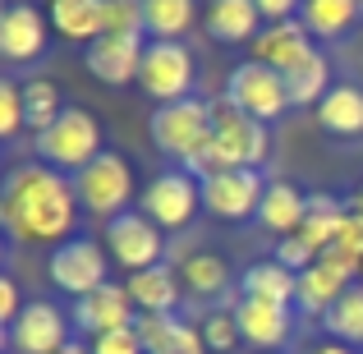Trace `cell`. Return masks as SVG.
Here are the masks:
<instances>
[{
	"label": "cell",
	"instance_id": "obj_1",
	"mask_svg": "<svg viewBox=\"0 0 363 354\" xmlns=\"http://www.w3.org/2000/svg\"><path fill=\"white\" fill-rule=\"evenodd\" d=\"M79 189L51 166H14L0 189V226L18 244H55L79 231Z\"/></svg>",
	"mask_w": 363,
	"mask_h": 354
},
{
	"label": "cell",
	"instance_id": "obj_2",
	"mask_svg": "<svg viewBox=\"0 0 363 354\" xmlns=\"http://www.w3.org/2000/svg\"><path fill=\"white\" fill-rule=\"evenodd\" d=\"M37 157L42 166L60 170V175H79L83 166L101 157V124L92 111L65 106V116L51 124L46 133H37Z\"/></svg>",
	"mask_w": 363,
	"mask_h": 354
},
{
	"label": "cell",
	"instance_id": "obj_3",
	"mask_svg": "<svg viewBox=\"0 0 363 354\" xmlns=\"http://www.w3.org/2000/svg\"><path fill=\"white\" fill-rule=\"evenodd\" d=\"M212 133H216V116H212V101L203 97L170 101V106H157V116H152V143L166 157L184 161V166L203 152V143Z\"/></svg>",
	"mask_w": 363,
	"mask_h": 354
},
{
	"label": "cell",
	"instance_id": "obj_4",
	"mask_svg": "<svg viewBox=\"0 0 363 354\" xmlns=\"http://www.w3.org/2000/svg\"><path fill=\"white\" fill-rule=\"evenodd\" d=\"M74 189H79V203L88 207L92 216H106L116 221L120 212H129V198H133V170L120 152H101L92 166H83L74 175Z\"/></svg>",
	"mask_w": 363,
	"mask_h": 354
},
{
	"label": "cell",
	"instance_id": "obj_5",
	"mask_svg": "<svg viewBox=\"0 0 363 354\" xmlns=\"http://www.w3.org/2000/svg\"><path fill=\"white\" fill-rule=\"evenodd\" d=\"M138 88L147 97H157L161 106L194 97V55H189V46L184 42H147Z\"/></svg>",
	"mask_w": 363,
	"mask_h": 354
},
{
	"label": "cell",
	"instance_id": "obj_6",
	"mask_svg": "<svg viewBox=\"0 0 363 354\" xmlns=\"http://www.w3.org/2000/svg\"><path fill=\"white\" fill-rule=\"evenodd\" d=\"M225 101H230L235 111H244V116L267 124L290 106V88H285V74L267 70V65H257V60H244L240 70L230 74V83H225Z\"/></svg>",
	"mask_w": 363,
	"mask_h": 354
},
{
	"label": "cell",
	"instance_id": "obj_7",
	"mask_svg": "<svg viewBox=\"0 0 363 354\" xmlns=\"http://www.w3.org/2000/svg\"><path fill=\"white\" fill-rule=\"evenodd\" d=\"M198 207H203V179L189 170H166L143 194V216L157 221L161 231H184Z\"/></svg>",
	"mask_w": 363,
	"mask_h": 354
},
{
	"label": "cell",
	"instance_id": "obj_8",
	"mask_svg": "<svg viewBox=\"0 0 363 354\" xmlns=\"http://www.w3.org/2000/svg\"><path fill=\"white\" fill-rule=\"evenodd\" d=\"M46 272H51V281L60 285L65 294H74V299H88L92 290H101V285L111 281L106 276L111 272L106 248H101L97 239H65V244L51 253Z\"/></svg>",
	"mask_w": 363,
	"mask_h": 354
},
{
	"label": "cell",
	"instance_id": "obj_9",
	"mask_svg": "<svg viewBox=\"0 0 363 354\" xmlns=\"http://www.w3.org/2000/svg\"><path fill=\"white\" fill-rule=\"evenodd\" d=\"M106 248L133 276V272H147V267H161L166 239H161V226L147 221L143 212H120L116 221H106Z\"/></svg>",
	"mask_w": 363,
	"mask_h": 354
},
{
	"label": "cell",
	"instance_id": "obj_10",
	"mask_svg": "<svg viewBox=\"0 0 363 354\" xmlns=\"http://www.w3.org/2000/svg\"><path fill=\"white\" fill-rule=\"evenodd\" d=\"M5 336L14 354H60L69 345V322H65V313L51 299H33L5 327Z\"/></svg>",
	"mask_w": 363,
	"mask_h": 354
},
{
	"label": "cell",
	"instance_id": "obj_11",
	"mask_svg": "<svg viewBox=\"0 0 363 354\" xmlns=\"http://www.w3.org/2000/svg\"><path fill=\"white\" fill-rule=\"evenodd\" d=\"M212 116H216V143L225 148L230 166L235 170H262L267 148H272L267 124L253 120V116H244V111H235L230 101H212Z\"/></svg>",
	"mask_w": 363,
	"mask_h": 354
},
{
	"label": "cell",
	"instance_id": "obj_12",
	"mask_svg": "<svg viewBox=\"0 0 363 354\" xmlns=\"http://www.w3.org/2000/svg\"><path fill=\"white\" fill-rule=\"evenodd\" d=\"M267 194V179L262 170H225V175L203 179V207L221 221H248L257 216Z\"/></svg>",
	"mask_w": 363,
	"mask_h": 354
},
{
	"label": "cell",
	"instance_id": "obj_13",
	"mask_svg": "<svg viewBox=\"0 0 363 354\" xmlns=\"http://www.w3.org/2000/svg\"><path fill=\"white\" fill-rule=\"evenodd\" d=\"M138 318H143V313H138V304H133V294L124 290V285H116V281H106L101 290H92L88 299L74 304V327L88 331L92 341L106 336V331L138 327Z\"/></svg>",
	"mask_w": 363,
	"mask_h": 354
},
{
	"label": "cell",
	"instance_id": "obj_14",
	"mask_svg": "<svg viewBox=\"0 0 363 354\" xmlns=\"http://www.w3.org/2000/svg\"><path fill=\"white\" fill-rule=\"evenodd\" d=\"M143 51H147L143 33H106L88 46V74L101 79V83H111V88H124V83L138 79Z\"/></svg>",
	"mask_w": 363,
	"mask_h": 354
},
{
	"label": "cell",
	"instance_id": "obj_15",
	"mask_svg": "<svg viewBox=\"0 0 363 354\" xmlns=\"http://www.w3.org/2000/svg\"><path fill=\"white\" fill-rule=\"evenodd\" d=\"M313 55V33L299 23V18H285V23H262V33L253 37V60L267 65L276 74L299 70Z\"/></svg>",
	"mask_w": 363,
	"mask_h": 354
},
{
	"label": "cell",
	"instance_id": "obj_16",
	"mask_svg": "<svg viewBox=\"0 0 363 354\" xmlns=\"http://www.w3.org/2000/svg\"><path fill=\"white\" fill-rule=\"evenodd\" d=\"M230 313H235V322H240L244 345H253L257 354H276V345H285V336H290V309H285V304L240 299Z\"/></svg>",
	"mask_w": 363,
	"mask_h": 354
},
{
	"label": "cell",
	"instance_id": "obj_17",
	"mask_svg": "<svg viewBox=\"0 0 363 354\" xmlns=\"http://www.w3.org/2000/svg\"><path fill=\"white\" fill-rule=\"evenodd\" d=\"M46 51V14L37 5H9L0 18V55L9 65L37 60Z\"/></svg>",
	"mask_w": 363,
	"mask_h": 354
},
{
	"label": "cell",
	"instance_id": "obj_18",
	"mask_svg": "<svg viewBox=\"0 0 363 354\" xmlns=\"http://www.w3.org/2000/svg\"><path fill=\"white\" fill-rule=\"evenodd\" d=\"M138 341H143V350L147 354H207L203 345V331L198 327H189L184 318H152V313H143L138 318Z\"/></svg>",
	"mask_w": 363,
	"mask_h": 354
},
{
	"label": "cell",
	"instance_id": "obj_19",
	"mask_svg": "<svg viewBox=\"0 0 363 354\" xmlns=\"http://www.w3.org/2000/svg\"><path fill=\"white\" fill-rule=\"evenodd\" d=\"M46 18H51V28L60 37H69V42L92 46L97 37H106V0H51Z\"/></svg>",
	"mask_w": 363,
	"mask_h": 354
},
{
	"label": "cell",
	"instance_id": "obj_20",
	"mask_svg": "<svg viewBox=\"0 0 363 354\" xmlns=\"http://www.w3.org/2000/svg\"><path fill=\"white\" fill-rule=\"evenodd\" d=\"M303 212H308V194L290 184V179H267V194H262V207H257V221L276 235H299L303 226Z\"/></svg>",
	"mask_w": 363,
	"mask_h": 354
},
{
	"label": "cell",
	"instance_id": "obj_21",
	"mask_svg": "<svg viewBox=\"0 0 363 354\" xmlns=\"http://www.w3.org/2000/svg\"><path fill=\"white\" fill-rule=\"evenodd\" d=\"M124 290L133 294L138 313L170 318V313H175V304H179V276L161 262V267H147V272H133L129 281H124Z\"/></svg>",
	"mask_w": 363,
	"mask_h": 354
},
{
	"label": "cell",
	"instance_id": "obj_22",
	"mask_svg": "<svg viewBox=\"0 0 363 354\" xmlns=\"http://www.w3.org/2000/svg\"><path fill=\"white\" fill-rule=\"evenodd\" d=\"M257 23H262V14L253 0H212L203 14L207 37H216V42H253L262 33Z\"/></svg>",
	"mask_w": 363,
	"mask_h": 354
},
{
	"label": "cell",
	"instance_id": "obj_23",
	"mask_svg": "<svg viewBox=\"0 0 363 354\" xmlns=\"http://www.w3.org/2000/svg\"><path fill=\"white\" fill-rule=\"evenodd\" d=\"M318 124L331 138H359L363 133V88L354 83H336L318 106Z\"/></svg>",
	"mask_w": 363,
	"mask_h": 354
},
{
	"label": "cell",
	"instance_id": "obj_24",
	"mask_svg": "<svg viewBox=\"0 0 363 354\" xmlns=\"http://www.w3.org/2000/svg\"><path fill=\"white\" fill-rule=\"evenodd\" d=\"M354 285V276H345V272H336L331 262H313L308 272L299 276V294H294V304H299L303 313H318V318H327L331 313V304L340 299V294Z\"/></svg>",
	"mask_w": 363,
	"mask_h": 354
},
{
	"label": "cell",
	"instance_id": "obj_25",
	"mask_svg": "<svg viewBox=\"0 0 363 354\" xmlns=\"http://www.w3.org/2000/svg\"><path fill=\"white\" fill-rule=\"evenodd\" d=\"M359 18H363L359 0H303V9H299V23L313 37H322V42H336V37L354 33Z\"/></svg>",
	"mask_w": 363,
	"mask_h": 354
},
{
	"label": "cell",
	"instance_id": "obj_26",
	"mask_svg": "<svg viewBox=\"0 0 363 354\" xmlns=\"http://www.w3.org/2000/svg\"><path fill=\"white\" fill-rule=\"evenodd\" d=\"M240 290H244V299H267V304H285V309H290L294 294H299V276L285 272V267L272 258V262H253L248 267Z\"/></svg>",
	"mask_w": 363,
	"mask_h": 354
},
{
	"label": "cell",
	"instance_id": "obj_27",
	"mask_svg": "<svg viewBox=\"0 0 363 354\" xmlns=\"http://www.w3.org/2000/svg\"><path fill=\"white\" fill-rule=\"evenodd\" d=\"M345 216H350V207L340 203V198H331V194H308V212H303L299 235L322 253V248L336 244V235H340V226H345Z\"/></svg>",
	"mask_w": 363,
	"mask_h": 354
},
{
	"label": "cell",
	"instance_id": "obj_28",
	"mask_svg": "<svg viewBox=\"0 0 363 354\" xmlns=\"http://www.w3.org/2000/svg\"><path fill=\"white\" fill-rule=\"evenodd\" d=\"M285 88H290V106H322V97L336 88V83H331V60H327V51H313L308 60L299 65V70L285 74Z\"/></svg>",
	"mask_w": 363,
	"mask_h": 354
},
{
	"label": "cell",
	"instance_id": "obj_29",
	"mask_svg": "<svg viewBox=\"0 0 363 354\" xmlns=\"http://www.w3.org/2000/svg\"><path fill=\"white\" fill-rule=\"evenodd\" d=\"M322 327H327V336L340 341V345H363V281H354L336 304H331V313L322 318Z\"/></svg>",
	"mask_w": 363,
	"mask_h": 354
},
{
	"label": "cell",
	"instance_id": "obj_30",
	"mask_svg": "<svg viewBox=\"0 0 363 354\" xmlns=\"http://www.w3.org/2000/svg\"><path fill=\"white\" fill-rule=\"evenodd\" d=\"M147 5V33L152 42H179V33H189L194 23V0H143Z\"/></svg>",
	"mask_w": 363,
	"mask_h": 354
},
{
	"label": "cell",
	"instance_id": "obj_31",
	"mask_svg": "<svg viewBox=\"0 0 363 354\" xmlns=\"http://www.w3.org/2000/svg\"><path fill=\"white\" fill-rule=\"evenodd\" d=\"M184 290L189 294H198V299H216V294L230 285V276H225V262L216 253H194V258H184Z\"/></svg>",
	"mask_w": 363,
	"mask_h": 354
},
{
	"label": "cell",
	"instance_id": "obj_32",
	"mask_svg": "<svg viewBox=\"0 0 363 354\" xmlns=\"http://www.w3.org/2000/svg\"><path fill=\"white\" fill-rule=\"evenodd\" d=\"M23 111H28V129H33V133H46L55 120L65 116V106H60V88H55L51 79H33V83H23Z\"/></svg>",
	"mask_w": 363,
	"mask_h": 354
},
{
	"label": "cell",
	"instance_id": "obj_33",
	"mask_svg": "<svg viewBox=\"0 0 363 354\" xmlns=\"http://www.w3.org/2000/svg\"><path fill=\"white\" fill-rule=\"evenodd\" d=\"M198 331H203V345L216 350V354H230V350L244 341V336H240V322H235V313H207V322H203Z\"/></svg>",
	"mask_w": 363,
	"mask_h": 354
},
{
	"label": "cell",
	"instance_id": "obj_34",
	"mask_svg": "<svg viewBox=\"0 0 363 354\" xmlns=\"http://www.w3.org/2000/svg\"><path fill=\"white\" fill-rule=\"evenodd\" d=\"M106 33H147L143 0H106Z\"/></svg>",
	"mask_w": 363,
	"mask_h": 354
},
{
	"label": "cell",
	"instance_id": "obj_35",
	"mask_svg": "<svg viewBox=\"0 0 363 354\" xmlns=\"http://www.w3.org/2000/svg\"><path fill=\"white\" fill-rule=\"evenodd\" d=\"M28 124V111H23V83H0V138H14L18 129Z\"/></svg>",
	"mask_w": 363,
	"mask_h": 354
},
{
	"label": "cell",
	"instance_id": "obj_36",
	"mask_svg": "<svg viewBox=\"0 0 363 354\" xmlns=\"http://www.w3.org/2000/svg\"><path fill=\"white\" fill-rule=\"evenodd\" d=\"M318 258H322V253H318V248H313L303 235H285L281 244H276V262H281L285 272H294V276H303L313 262H318Z\"/></svg>",
	"mask_w": 363,
	"mask_h": 354
},
{
	"label": "cell",
	"instance_id": "obj_37",
	"mask_svg": "<svg viewBox=\"0 0 363 354\" xmlns=\"http://www.w3.org/2000/svg\"><path fill=\"white\" fill-rule=\"evenodd\" d=\"M92 354H147L143 350V341H138V331H106V336H97L92 341Z\"/></svg>",
	"mask_w": 363,
	"mask_h": 354
},
{
	"label": "cell",
	"instance_id": "obj_38",
	"mask_svg": "<svg viewBox=\"0 0 363 354\" xmlns=\"http://www.w3.org/2000/svg\"><path fill=\"white\" fill-rule=\"evenodd\" d=\"M336 248H345L350 258H359V262H363V216L359 212L345 216V226H340V235H336Z\"/></svg>",
	"mask_w": 363,
	"mask_h": 354
},
{
	"label": "cell",
	"instance_id": "obj_39",
	"mask_svg": "<svg viewBox=\"0 0 363 354\" xmlns=\"http://www.w3.org/2000/svg\"><path fill=\"white\" fill-rule=\"evenodd\" d=\"M18 313H23V304H18V285H14V276H0V322H14Z\"/></svg>",
	"mask_w": 363,
	"mask_h": 354
},
{
	"label": "cell",
	"instance_id": "obj_40",
	"mask_svg": "<svg viewBox=\"0 0 363 354\" xmlns=\"http://www.w3.org/2000/svg\"><path fill=\"white\" fill-rule=\"evenodd\" d=\"M253 5L267 23H285V18H294V9H303V0H253Z\"/></svg>",
	"mask_w": 363,
	"mask_h": 354
},
{
	"label": "cell",
	"instance_id": "obj_41",
	"mask_svg": "<svg viewBox=\"0 0 363 354\" xmlns=\"http://www.w3.org/2000/svg\"><path fill=\"white\" fill-rule=\"evenodd\" d=\"M308 354H354L350 345H340V341H327V345H313Z\"/></svg>",
	"mask_w": 363,
	"mask_h": 354
},
{
	"label": "cell",
	"instance_id": "obj_42",
	"mask_svg": "<svg viewBox=\"0 0 363 354\" xmlns=\"http://www.w3.org/2000/svg\"><path fill=\"white\" fill-rule=\"evenodd\" d=\"M350 212H359V216H363V184H359V194L350 198Z\"/></svg>",
	"mask_w": 363,
	"mask_h": 354
},
{
	"label": "cell",
	"instance_id": "obj_43",
	"mask_svg": "<svg viewBox=\"0 0 363 354\" xmlns=\"http://www.w3.org/2000/svg\"><path fill=\"white\" fill-rule=\"evenodd\" d=\"M60 354H92V350H83V345H74V341H69V345H65Z\"/></svg>",
	"mask_w": 363,
	"mask_h": 354
},
{
	"label": "cell",
	"instance_id": "obj_44",
	"mask_svg": "<svg viewBox=\"0 0 363 354\" xmlns=\"http://www.w3.org/2000/svg\"><path fill=\"white\" fill-rule=\"evenodd\" d=\"M354 51H359V70H363V37H359V46H354Z\"/></svg>",
	"mask_w": 363,
	"mask_h": 354
},
{
	"label": "cell",
	"instance_id": "obj_45",
	"mask_svg": "<svg viewBox=\"0 0 363 354\" xmlns=\"http://www.w3.org/2000/svg\"><path fill=\"white\" fill-rule=\"evenodd\" d=\"M359 5H363V0H359Z\"/></svg>",
	"mask_w": 363,
	"mask_h": 354
}]
</instances>
